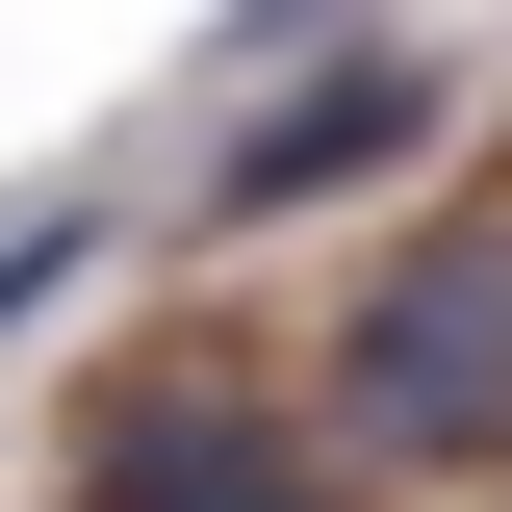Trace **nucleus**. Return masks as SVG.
Wrapping results in <instances>:
<instances>
[{
	"instance_id": "obj_1",
	"label": "nucleus",
	"mask_w": 512,
	"mask_h": 512,
	"mask_svg": "<svg viewBox=\"0 0 512 512\" xmlns=\"http://www.w3.org/2000/svg\"><path fill=\"white\" fill-rule=\"evenodd\" d=\"M333 436L359 461H487L512 436V231H410L333 333Z\"/></svg>"
},
{
	"instance_id": "obj_2",
	"label": "nucleus",
	"mask_w": 512,
	"mask_h": 512,
	"mask_svg": "<svg viewBox=\"0 0 512 512\" xmlns=\"http://www.w3.org/2000/svg\"><path fill=\"white\" fill-rule=\"evenodd\" d=\"M436 128V52H359V77H282V103L205 154V231H282V205H333V180H384Z\"/></svg>"
},
{
	"instance_id": "obj_3",
	"label": "nucleus",
	"mask_w": 512,
	"mask_h": 512,
	"mask_svg": "<svg viewBox=\"0 0 512 512\" xmlns=\"http://www.w3.org/2000/svg\"><path fill=\"white\" fill-rule=\"evenodd\" d=\"M77 512H333V461H282V410L154 384V410H103V487H77Z\"/></svg>"
},
{
	"instance_id": "obj_4",
	"label": "nucleus",
	"mask_w": 512,
	"mask_h": 512,
	"mask_svg": "<svg viewBox=\"0 0 512 512\" xmlns=\"http://www.w3.org/2000/svg\"><path fill=\"white\" fill-rule=\"evenodd\" d=\"M77 256H103V205H0V333H26V308H52V282H77Z\"/></svg>"
},
{
	"instance_id": "obj_5",
	"label": "nucleus",
	"mask_w": 512,
	"mask_h": 512,
	"mask_svg": "<svg viewBox=\"0 0 512 512\" xmlns=\"http://www.w3.org/2000/svg\"><path fill=\"white\" fill-rule=\"evenodd\" d=\"M282 26H308V0H231V26H205V52H231V77H256V52H282Z\"/></svg>"
}]
</instances>
